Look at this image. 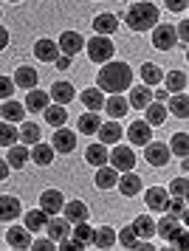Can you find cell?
Instances as JSON below:
<instances>
[{"instance_id": "6da1fadb", "label": "cell", "mask_w": 189, "mask_h": 251, "mask_svg": "<svg viewBox=\"0 0 189 251\" xmlns=\"http://www.w3.org/2000/svg\"><path fill=\"white\" fill-rule=\"evenodd\" d=\"M96 82H99V91L122 93L133 85V71L127 68V62H105Z\"/></svg>"}, {"instance_id": "7a4b0ae2", "label": "cell", "mask_w": 189, "mask_h": 251, "mask_svg": "<svg viewBox=\"0 0 189 251\" xmlns=\"http://www.w3.org/2000/svg\"><path fill=\"white\" fill-rule=\"evenodd\" d=\"M156 23H158V9L153 3H135V6H130V12H127V25H130L133 31H150Z\"/></svg>"}, {"instance_id": "3957f363", "label": "cell", "mask_w": 189, "mask_h": 251, "mask_svg": "<svg viewBox=\"0 0 189 251\" xmlns=\"http://www.w3.org/2000/svg\"><path fill=\"white\" fill-rule=\"evenodd\" d=\"M85 48H88V57L93 59V62H110L113 51H116V46H113L105 34H96L93 40H88V43H85Z\"/></svg>"}, {"instance_id": "277c9868", "label": "cell", "mask_w": 189, "mask_h": 251, "mask_svg": "<svg viewBox=\"0 0 189 251\" xmlns=\"http://www.w3.org/2000/svg\"><path fill=\"white\" fill-rule=\"evenodd\" d=\"M175 43H178L175 25H153V46H156V48H161V51H169Z\"/></svg>"}, {"instance_id": "5b68a950", "label": "cell", "mask_w": 189, "mask_h": 251, "mask_svg": "<svg viewBox=\"0 0 189 251\" xmlns=\"http://www.w3.org/2000/svg\"><path fill=\"white\" fill-rule=\"evenodd\" d=\"M144 158H147V164H153V167H164V164L169 161V147L161 144V141H147L144 144Z\"/></svg>"}, {"instance_id": "8992f818", "label": "cell", "mask_w": 189, "mask_h": 251, "mask_svg": "<svg viewBox=\"0 0 189 251\" xmlns=\"http://www.w3.org/2000/svg\"><path fill=\"white\" fill-rule=\"evenodd\" d=\"M51 147H54V152H71L77 147V133L68 130V127H56L54 138H51Z\"/></svg>"}, {"instance_id": "52a82bcc", "label": "cell", "mask_w": 189, "mask_h": 251, "mask_svg": "<svg viewBox=\"0 0 189 251\" xmlns=\"http://www.w3.org/2000/svg\"><path fill=\"white\" fill-rule=\"evenodd\" d=\"M82 46H85V40L77 31H65V34L59 37V43H56L59 54H65V57H77L79 51H82Z\"/></svg>"}, {"instance_id": "ba28073f", "label": "cell", "mask_w": 189, "mask_h": 251, "mask_svg": "<svg viewBox=\"0 0 189 251\" xmlns=\"http://www.w3.org/2000/svg\"><path fill=\"white\" fill-rule=\"evenodd\" d=\"M62 203H65V198H62L59 189H45V192L40 195V209H43L45 215H59Z\"/></svg>"}, {"instance_id": "9c48e42d", "label": "cell", "mask_w": 189, "mask_h": 251, "mask_svg": "<svg viewBox=\"0 0 189 251\" xmlns=\"http://www.w3.org/2000/svg\"><path fill=\"white\" fill-rule=\"evenodd\" d=\"M108 158H110L113 170L127 172V170H133V167H135V155H133V150H130V147H116Z\"/></svg>"}, {"instance_id": "30bf717a", "label": "cell", "mask_w": 189, "mask_h": 251, "mask_svg": "<svg viewBox=\"0 0 189 251\" xmlns=\"http://www.w3.org/2000/svg\"><path fill=\"white\" fill-rule=\"evenodd\" d=\"M167 201H169V192L161 189V186H150L144 195V203L150 206V212H164L167 209Z\"/></svg>"}, {"instance_id": "8fae6325", "label": "cell", "mask_w": 189, "mask_h": 251, "mask_svg": "<svg viewBox=\"0 0 189 251\" xmlns=\"http://www.w3.org/2000/svg\"><path fill=\"white\" fill-rule=\"evenodd\" d=\"M116 186L122 189V195H124V198H133V195H138V192H141V178H138V175H135L133 170H127V172L122 175V178L116 181Z\"/></svg>"}, {"instance_id": "7c38bea8", "label": "cell", "mask_w": 189, "mask_h": 251, "mask_svg": "<svg viewBox=\"0 0 189 251\" xmlns=\"http://www.w3.org/2000/svg\"><path fill=\"white\" fill-rule=\"evenodd\" d=\"M6 240H9L11 249H31V231L26 226H11Z\"/></svg>"}, {"instance_id": "4fadbf2b", "label": "cell", "mask_w": 189, "mask_h": 251, "mask_svg": "<svg viewBox=\"0 0 189 251\" xmlns=\"http://www.w3.org/2000/svg\"><path fill=\"white\" fill-rule=\"evenodd\" d=\"M153 136V130L147 122H133V125L127 127V138H130V144H138V147H144L147 141Z\"/></svg>"}, {"instance_id": "5bb4252c", "label": "cell", "mask_w": 189, "mask_h": 251, "mask_svg": "<svg viewBox=\"0 0 189 251\" xmlns=\"http://www.w3.org/2000/svg\"><path fill=\"white\" fill-rule=\"evenodd\" d=\"M14 85L17 88H23V91H31V88H37V68H26V65H20V68L14 71Z\"/></svg>"}, {"instance_id": "9a60e30c", "label": "cell", "mask_w": 189, "mask_h": 251, "mask_svg": "<svg viewBox=\"0 0 189 251\" xmlns=\"http://www.w3.org/2000/svg\"><path fill=\"white\" fill-rule=\"evenodd\" d=\"M17 215H20V201L11 198V195H3L0 198V223H9Z\"/></svg>"}, {"instance_id": "2e32d148", "label": "cell", "mask_w": 189, "mask_h": 251, "mask_svg": "<svg viewBox=\"0 0 189 251\" xmlns=\"http://www.w3.org/2000/svg\"><path fill=\"white\" fill-rule=\"evenodd\" d=\"M135 231V237L138 240H150L153 234H156V220L150 215H141V217H135L133 220V226H130Z\"/></svg>"}, {"instance_id": "e0dca14e", "label": "cell", "mask_w": 189, "mask_h": 251, "mask_svg": "<svg viewBox=\"0 0 189 251\" xmlns=\"http://www.w3.org/2000/svg\"><path fill=\"white\" fill-rule=\"evenodd\" d=\"M150 102H153V91H150L147 85H135V88H130V107L144 110Z\"/></svg>"}, {"instance_id": "ac0fdd59", "label": "cell", "mask_w": 189, "mask_h": 251, "mask_svg": "<svg viewBox=\"0 0 189 251\" xmlns=\"http://www.w3.org/2000/svg\"><path fill=\"white\" fill-rule=\"evenodd\" d=\"M96 136H99L102 144H116V141H119L124 133H122V127H119V122H108V125L102 122L99 130H96Z\"/></svg>"}, {"instance_id": "d6986e66", "label": "cell", "mask_w": 189, "mask_h": 251, "mask_svg": "<svg viewBox=\"0 0 189 251\" xmlns=\"http://www.w3.org/2000/svg\"><path fill=\"white\" fill-rule=\"evenodd\" d=\"M181 228H184V226H181L178 217L167 215L164 220H161V223H156V234H158V237H164V240H172V237H175V234L181 231Z\"/></svg>"}, {"instance_id": "ffe728a7", "label": "cell", "mask_w": 189, "mask_h": 251, "mask_svg": "<svg viewBox=\"0 0 189 251\" xmlns=\"http://www.w3.org/2000/svg\"><path fill=\"white\" fill-rule=\"evenodd\" d=\"M0 113H3V122H11V125H14V122H23V119H26V104L6 99L3 107H0Z\"/></svg>"}, {"instance_id": "44dd1931", "label": "cell", "mask_w": 189, "mask_h": 251, "mask_svg": "<svg viewBox=\"0 0 189 251\" xmlns=\"http://www.w3.org/2000/svg\"><path fill=\"white\" fill-rule=\"evenodd\" d=\"M34 54H37L40 62H54V59L59 57V48H56L54 40H40V43L34 46Z\"/></svg>"}, {"instance_id": "7402d4cb", "label": "cell", "mask_w": 189, "mask_h": 251, "mask_svg": "<svg viewBox=\"0 0 189 251\" xmlns=\"http://www.w3.org/2000/svg\"><path fill=\"white\" fill-rule=\"evenodd\" d=\"M28 158L34 164H40V167H48L51 161H54V147H48V144H31V152H28Z\"/></svg>"}, {"instance_id": "603a6c76", "label": "cell", "mask_w": 189, "mask_h": 251, "mask_svg": "<svg viewBox=\"0 0 189 251\" xmlns=\"http://www.w3.org/2000/svg\"><path fill=\"white\" fill-rule=\"evenodd\" d=\"M62 209H65V220L68 223H82V220H88V206L82 203V201L62 203Z\"/></svg>"}, {"instance_id": "cb8c5ba5", "label": "cell", "mask_w": 189, "mask_h": 251, "mask_svg": "<svg viewBox=\"0 0 189 251\" xmlns=\"http://www.w3.org/2000/svg\"><path fill=\"white\" fill-rule=\"evenodd\" d=\"M102 107H105V110L110 113V119H122V116L127 113V107H130V102H127L124 96H119V93H113L110 99H108V102L102 104Z\"/></svg>"}, {"instance_id": "d4e9b609", "label": "cell", "mask_w": 189, "mask_h": 251, "mask_svg": "<svg viewBox=\"0 0 189 251\" xmlns=\"http://www.w3.org/2000/svg\"><path fill=\"white\" fill-rule=\"evenodd\" d=\"M102 125V116L96 110H90V113H82L79 116V130H82V136H96V130Z\"/></svg>"}, {"instance_id": "484cf974", "label": "cell", "mask_w": 189, "mask_h": 251, "mask_svg": "<svg viewBox=\"0 0 189 251\" xmlns=\"http://www.w3.org/2000/svg\"><path fill=\"white\" fill-rule=\"evenodd\" d=\"M167 102H169V110H167V113L178 116V119H187V116H189V99H187V93H184V91L175 93V96H169Z\"/></svg>"}, {"instance_id": "4316f807", "label": "cell", "mask_w": 189, "mask_h": 251, "mask_svg": "<svg viewBox=\"0 0 189 251\" xmlns=\"http://www.w3.org/2000/svg\"><path fill=\"white\" fill-rule=\"evenodd\" d=\"M144 110H147V119H144V122H147L150 127H158V125H164V122H167V107H164L161 102H150Z\"/></svg>"}, {"instance_id": "83f0119b", "label": "cell", "mask_w": 189, "mask_h": 251, "mask_svg": "<svg viewBox=\"0 0 189 251\" xmlns=\"http://www.w3.org/2000/svg\"><path fill=\"white\" fill-rule=\"evenodd\" d=\"M51 96H54L56 104H68L77 99V91H74V85H68V82H56L54 88H51Z\"/></svg>"}, {"instance_id": "f1b7e54d", "label": "cell", "mask_w": 189, "mask_h": 251, "mask_svg": "<svg viewBox=\"0 0 189 251\" xmlns=\"http://www.w3.org/2000/svg\"><path fill=\"white\" fill-rule=\"evenodd\" d=\"M43 113H45V122H48L51 127H62V125L68 122L65 104H48V107H45Z\"/></svg>"}, {"instance_id": "f546056e", "label": "cell", "mask_w": 189, "mask_h": 251, "mask_svg": "<svg viewBox=\"0 0 189 251\" xmlns=\"http://www.w3.org/2000/svg\"><path fill=\"white\" fill-rule=\"evenodd\" d=\"M96 249H110L113 243H116V231H113L110 226H99L96 231H93V240H90Z\"/></svg>"}, {"instance_id": "4dcf8cb0", "label": "cell", "mask_w": 189, "mask_h": 251, "mask_svg": "<svg viewBox=\"0 0 189 251\" xmlns=\"http://www.w3.org/2000/svg\"><path fill=\"white\" fill-rule=\"evenodd\" d=\"M45 228H48V237L51 240H59V237H65L68 234V220L65 217H56V215H48Z\"/></svg>"}, {"instance_id": "1f68e13d", "label": "cell", "mask_w": 189, "mask_h": 251, "mask_svg": "<svg viewBox=\"0 0 189 251\" xmlns=\"http://www.w3.org/2000/svg\"><path fill=\"white\" fill-rule=\"evenodd\" d=\"M45 107H48V93L45 91H28L26 110H31V113H43Z\"/></svg>"}, {"instance_id": "d6a6232c", "label": "cell", "mask_w": 189, "mask_h": 251, "mask_svg": "<svg viewBox=\"0 0 189 251\" xmlns=\"http://www.w3.org/2000/svg\"><path fill=\"white\" fill-rule=\"evenodd\" d=\"M108 155H110V152H108V144H90L88 150H85V158H88V164H93V167H102V164H105V161H108Z\"/></svg>"}, {"instance_id": "836d02e7", "label": "cell", "mask_w": 189, "mask_h": 251, "mask_svg": "<svg viewBox=\"0 0 189 251\" xmlns=\"http://www.w3.org/2000/svg\"><path fill=\"white\" fill-rule=\"evenodd\" d=\"M82 104L88 107V110H96L99 113L102 104H105V93L99 88H88V91H82Z\"/></svg>"}, {"instance_id": "e575fe53", "label": "cell", "mask_w": 189, "mask_h": 251, "mask_svg": "<svg viewBox=\"0 0 189 251\" xmlns=\"http://www.w3.org/2000/svg\"><path fill=\"white\" fill-rule=\"evenodd\" d=\"M116 172H119V170H113V167H105V164H102L99 172H96V186H99V189H113L116 181H119V175H116Z\"/></svg>"}, {"instance_id": "d590c367", "label": "cell", "mask_w": 189, "mask_h": 251, "mask_svg": "<svg viewBox=\"0 0 189 251\" xmlns=\"http://www.w3.org/2000/svg\"><path fill=\"white\" fill-rule=\"evenodd\" d=\"M93 28H96V34H113L116 28H119V20L113 17V14H99L96 20H93Z\"/></svg>"}, {"instance_id": "8d00e7d4", "label": "cell", "mask_w": 189, "mask_h": 251, "mask_svg": "<svg viewBox=\"0 0 189 251\" xmlns=\"http://www.w3.org/2000/svg\"><path fill=\"white\" fill-rule=\"evenodd\" d=\"M161 82H167V91H175V93L187 91V74L184 71H169Z\"/></svg>"}, {"instance_id": "74e56055", "label": "cell", "mask_w": 189, "mask_h": 251, "mask_svg": "<svg viewBox=\"0 0 189 251\" xmlns=\"http://www.w3.org/2000/svg\"><path fill=\"white\" fill-rule=\"evenodd\" d=\"M40 136H43V133H40V127L34 125V122H26V125L17 130V138H20L23 144H37Z\"/></svg>"}, {"instance_id": "f35d334b", "label": "cell", "mask_w": 189, "mask_h": 251, "mask_svg": "<svg viewBox=\"0 0 189 251\" xmlns=\"http://www.w3.org/2000/svg\"><path fill=\"white\" fill-rule=\"evenodd\" d=\"M26 161H28V150L26 147H14V144H11L9 155H6V164L14 167V170H20V167H26Z\"/></svg>"}, {"instance_id": "ab89813d", "label": "cell", "mask_w": 189, "mask_h": 251, "mask_svg": "<svg viewBox=\"0 0 189 251\" xmlns=\"http://www.w3.org/2000/svg\"><path fill=\"white\" fill-rule=\"evenodd\" d=\"M45 223H48V215L43 209H34V212L26 215V228L28 231H40V228H45Z\"/></svg>"}, {"instance_id": "60d3db41", "label": "cell", "mask_w": 189, "mask_h": 251, "mask_svg": "<svg viewBox=\"0 0 189 251\" xmlns=\"http://www.w3.org/2000/svg\"><path fill=\"white\" fill-rule=\"evenodd\" d=\"M167 147L172 150L178 158H187V152H189V136H187V133H175V136H172V144H167Z\"/></svg>"}, {"instance_id": "b9f144b4", "label": "cell", "mask_w": 189, "mask_h": 251, "mask_svg": "<svg viewBox=\"0 0 189 251\" xmlns=\"http://www.w3.org/2000/svg\"><path fill=\"white\" fill-rule=\"evenodd\" d=\"M141 79H144V85H158V82L164 79V74H161V68L158 65H153V62H147L144 68H141Z\"/></svg>"}, {"instance_id": "7bdbcfd3", "label": "cell", "mask_w": 189, "mask_h": 251, "mask_svg": "<svg viewBox=\"0 0 189 251\" xmlns=\"http://www.w3.org/2000/svg\"><path fill=\"white\" fill-rule=\"evenodd\" d=\"M17 141V130L11 122H0V147H11Z\"/></svg>"}, {"instance_id": "ee69618b", "label": "cell", "mask_w": 189, "mask_h": 251, "mask_svg": "<svg viewBox=\"0 0 189 251\" xmlns=\"http://www.w3.org/2000/svg\"><path fill=\"white\" fill-rule=\"evenodd\" d=\"M74 240H79L82 246H88L90 240H93V228L88 226V220H82V223H74Z\"/></svg>"}, {"instance_id": "f6af8a7d", "label": "cell", "mask_w": 189, "mask_h": 251, "mask_svg": "<svg viewBox=\"0 0 189 251\" xmlns=\"http://www.w3.org/2000/svg\"><path fill=\"white\" fill-rule=\"evenodd\" d=\"M167 215L178 217V220H184L187 217V203H184V198H175V201H167V209H164Z\"/></svg>"}, {"instance_id": "bcb514c9", "label": "cell", "mask_w": 189, "mask_h": 251, "mask_svg": "<svg viewBox=\"0 0 189 251\" xmlns=\"http://www.w3.org/2000/svg\"><path fill=\"white\" fill-rule=\"evenodd\" d=\"M135 240H138V237H135V231H133L130 226H127V228L122 231V234H119V243H122L124 249H133V246H135Z\"/></svg>"}, {"instance_id": "7dc6e473", "label": "cell", "mask_w": 189, "mask_h": 251, "mask_svg": "<svg viewBox=\"0 0 189 251\" xmlns=\"http://www.w3.org/2000/svg\"><path fill=\"white\" fill-rule=\"evenodd\" d=\"M187 189H189V186H187V178H178V181L169 183V192L175 195V198H184V195H187Z\"/></svg>"}, {"instance_id": "c3c4849f", "label": "cell", "mask_w": 189, "mask_h": 251, "mask_svg": "<svg viewBox=\"0 0 189 251\" xmlns=\"http://www.w3.org/2000/svg\"><path fill=\"white\" fill-rule=\"evenodd\" d=\"M11 93H14V82L9 76H0V99H9Z\"/></svg>"}, {"instance_id": "681fc988", "label": "cell", "mask_w": 189, "mask_h": 251, "mask_svg": "<svg viewBox=\"0 0 189 251\" xmlns=\"http://www.w3.org/2000/svg\"><path fill=\"white\" fill-rule=\"evenodd\" d=\"M59 249H65V251H79V249H85L79 240H65V237H59Z\"/></svg>"}, {"instance_id": "f907efd6", "label": "cell", "mask_w": 189, "mask_h": 251, "mask_svg": "<svg viewBox=\"0 0 189 251\" xmlns=\"http://www.w3.org/2000/svg\"><path fill=\"white\" fill-rule=\"evenodd\" d=\"M164 3H167L169 12H184L187 9V0H164Z\"/></svg>"}, {"instance_id": "816d5d0a", "label": "cell", "mask_w": 189, "mask_h": 251, "mask_svg": "<svg viewBox=\"0 0 189 251\" xmlns=\"http://www.w3.org/2000/svg\"><path fill=\"white\" fill-rule=\"evenodd\" d=\"M175 34H178V40H181V43H184V46H187V40H189V25L187 23H178V28H175Z\"/></svg>"}, {"instance_id": "f5cc1de1", "label": "cell", "mask_w": 189, "mask_h": 251, "mask_svg": "<svg viewBox=\"0 0 189 251\" xmlns=\"http://www.w3.org/2000/svg\"><path fill=\"white\" fill-rule=\"evenodd\" d=\"M34 249H40V251H51V249H54V240H51V237L37 240V243H34Z\"/></svg>"}, {"instance_id": "db71d44e", "label": "cell", "mask_w": 189, "mask_h": 251, "mask_svg": "<svg viewBox=\"0 0 189 251\" xmlns=\"http://www.w3.org/2000/svg\"><path fill=\"white\" fill-rule=\"evenodd\" d=\"M54 62H56V68H59V71H65V68H71V57H65V54H59V57H56Z\"/></svg>"}, {"instance_id": "11a10c76", "label": "cell", "mask_w": 189, "mask_h": 251, "mask_svg": "<svg viewBox=\"0 0 189 251\" xmlns=\"http://www.w3.org/2000/svg\"><path fill=\"white\" fill-rule=\"evenodd\" d=\"M6 46H9V31H6V28L0 25V51H3Z\"/></svg>"}, {"instance_id": "9f6ffc18", "label": "cell", "mask_w": 189, "mask_h": 251, "mask_svg": "<svg viewBox=\"0 0 189 251\" xmlns=\"http://www.w3.org/2000/svg\"><path fill=\"white\" fill-rule=\"evenodd\" d=\"M153 99H156V102H167L169 93H167V91H156V93H153Z\"/></svg>"}, {"instance_id": "6f0895ef", "label": "cell", "mask_w": 189, "mask_h": 251, "mask_svg": "<svg viewBox=\"0 0 189 251\" xmlns=\"http://www.w3.org/2000/svg\"><path fill=\"white\" fill-rule=\"evenodd\" d=\"M6 175H9V164L0 158V181H6Z\"/></svg>"}, {"instance_id": "680465c9", "label": "cell", "mask_w": 189, "mask_h": 251, "mask_svg": "<svg viewBox=\"0 0 189 251\" xmlns=\"http://www.w3.org/2000/svg\"><path fill=\"white\" fill-rule=\"evenodd\" d=\"M9 3H20V0H9Z\"/></svg>"}]
</instances>
